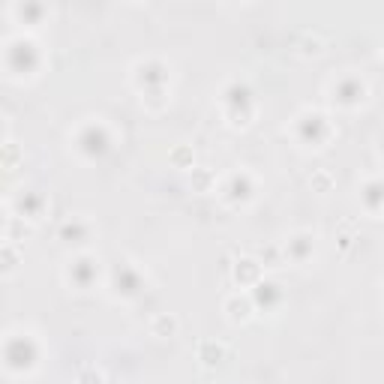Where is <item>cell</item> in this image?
<instances>
[{
  "label": "cell",
  "instance_id": "1",
  "mask_svg": "<svg viewBox=\"0 0 384 384\" xmlns=\"http://www.w3.org/2000/svg\"><path fill=\"white\" fill-rule=\"evenodd\" d=\"M225 313H228V321H234V324L249 321V318H252V300L234 294V297L225 300Z\"/></svg>",
  "mask_w": 384,
  "mask_h": 384
},
{
  "label": "cell",
  "instance_id": "2",
  "mask_svg": "<svg viewBox=\"0 0 384 384\" xmlns=\"http://www.w3.org/2000/svg\"><path fill=\"white\" fill-rule=\"evenodd\" d=\"M177 328H181V321H177L174 315H168V313H159V315H153V321H150V333L153 337H159V339H168V337H174Z\"/></svg>",
  "mask_w": 384,
  "mask_h": 384
},
{
  "label": "cell",
  "instance_id": "3",
  "mask_svg": "<svg viewBox=\"0 0 384 384\" xmlns=\"http://www.w3.org/2000/svg\"><path fill=\"white\" fill-rule=\"evenodd\" d=\"M234 276H238V282H240V285H247V282H258V276H261L258 261H252V258L238 261V267H234Z\"/></svg>",
  "mask_w": 384,
  "mask_h": 384
},
{
  "label": "cell",
  "instance_id": "4",
  "mask_svg": "<svg viewBox=\"0 0 384 384\" xmlns=\"http://www.w3.org/2000/svg\"><path fill=\"white\" fill-rule=\"evenodd\" d=\"M228 354L225 346H219V342H201L199 346V357L207 366H214V363H223V357Z\"/></svg>",
  "mask_w": 384,
  "mask_h": 384
},
{
  "label": "cell",
  "instance_id": "5",
  "mask_svg": "<svg viewBox=\"0 0 384 384\" xmlns=\"http://www.w3.org/2000/svg\"><path fill=\"white\" fill-rule=\"evenodd\" d=\"M192 186L199 192H210L216 186V174L207 168H192Z\"/></svg>",
  "mask_w": 384,
  "mask_h": 384
},
{
  "label": "cell",
  "instance_id": "6",
  "mask_svg": "<svg viewBox=\"0 0 384 384\" xmlns=\"http://www.w3.org/2000/svg\"><path fill=\"white\" fill-rule=\"evenodd\" d=\"M76 384H105V375H102V370H96V366H84V370L78 372Z\"/></svg>",
  "mask_w": 384,
  "mask_h": 384
},
{
  "label": "cell",
  "instance_id": "7",
  "mask_svg": "<svg viewBox=\"0 0 384 384\" xmlns=\"http://www.w3.org/2000/svg\"><path fill=\"white\" fill-rule=\"evenodd\" d=\"M3 261H6V273H10L12 271V267H15V261H19V252H15V243H10V240H6L3 243Z\"/></svg>",
  "mask_w": 384,
  "mask_h": 384
},
{
  "label": "cell",
  "instance_id": "8",
  "mask_svg": "<svg viewBox=\"0 0 384 384\" xmlns=\"http://www.w3.org/2000/svg\"><path fill=\"white\" fill-rule=\"evenodd\" d=\"M313 183L318 186V192H330V186H333V177L328 174V171H318V174L313 177Z\"/></svg>",
  "mask_w": 384,
  "mask_h": 384
},
{
  "label": "cell",
  "instance_id": "9",
  "mask_svg": "<svg viewBox=\"0 0 384 384\" xmlns=\"http://www.w3.org/2000/svg\"><path fill=\"white\" fill-rule=\"evenodd\" d=\"M171 159H174V162H186V150H183V147H177V150L171 153Z\"/></svg>",
  "mask_w": 384,
  "mask_h": 384
},
{
  "label": "cell",
  "instance_id": "10",
  "mask_svg": "<svg viewBox=\"0 0 384 384\" xmlns=\"http://www.w3.org/2000/svg\"><path fill=\"white\" fill-rule=\"evenodd\" d=\"M381 60H384V48H381Z\"/></svg>",
  "mask_w": 384,
  "mask_h": 384
}]
</instances>
